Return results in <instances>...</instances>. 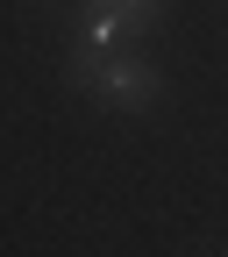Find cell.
<instances>
[{
  "mask_svg": "<svg viewBox=\"0 0 228 257\" xmlns=\"http://www.w3.org/2000/svg\"><path fill=\"white\" fill-rule=\"evenodd\" d=\"M72 86H86L100 107L114 114H150L157 100H164V72L143 57V50H79L72 57Z\"/></svg>",
  "mask_w": 228,
  "mask_h": 257,
  "instance_id": "cell-1",
  "label": "cell"
},
{
  "mask_svg": "<svg viewBox=\"0 0 228 257\" xmlns=\"http://www.w3.org/2000/svg\"><path fill=\"white\" fill-rule=\"evenodd\" d=\"M164 0H86V50H121V43H143Z\"/></svg>",
  "mask_w": 228,
  "mask_h": 257,
  "instance_id": "cell-2",
  "label": "cell"
}]
</instances>
